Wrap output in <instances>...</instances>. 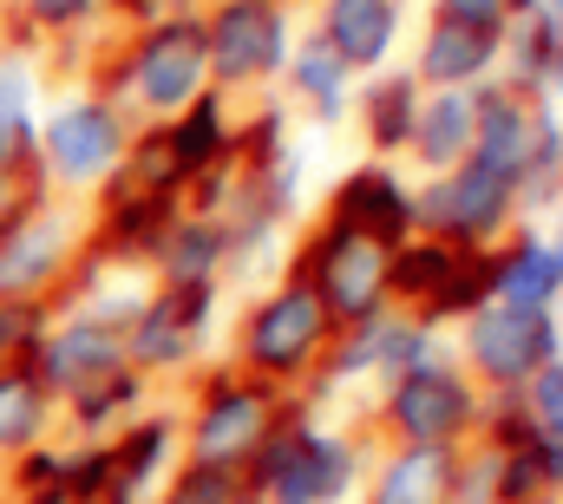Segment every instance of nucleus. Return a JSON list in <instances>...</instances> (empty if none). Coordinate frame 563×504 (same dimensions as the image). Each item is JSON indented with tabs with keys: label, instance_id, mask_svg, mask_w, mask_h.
Here are the masks:
<instances>
[{
	"label": "nucleus",
	"instance_id": "f257e3e1",
	"mask_svg": "<svg viewBox=\"0 0 563 504\" xmlns=\"http://www.w3.org/2000/svg\"><path fill=\"white\" fill-rule=\"evenodd\" d=\"M321 288H328V308L334 315H347V321L374 315V302L387 288V243H374V237H361V230L341 223L321 243Z\"/></svg>",
	"mask_w": 563,
	"mask_h": 504
},
{
	"label": "nucleus",
	"instance_id": "f03ea898",
	"mask_svg": "<svg viewBox=\"0 0 563 504\" xmlns=\"http://www.w3.org/2000/svg\"><path fill=\"white\" fill-rule=\"evenodd\" d=\"M263 485L282 504H321L347 485V452L334 439H308V432L276 439V452L263 459Z\"/></svg>",
	"mask_w": 563,
	"mask_h": 504
},
{
	"label": "nucleus",
	"instance_id": "7ed1b4c3",
	"mask_svg": "<svg viewBox=\"0 0 563 504\" xmlns=\"http://www.w3.org/2000/svg\"><path fill=\"white\" fill-rule=\"evenodd\" d=\"M551 348H558V335H551L544 308H498V315H485V321L472 328V354H478L498 380L538 374V368L551 361Z\"/></svg>",
	"mask_w": 563,
	"mask_h": 504
},
{
	"label": "nucleus",
	"instance_id": "20e7f679",
	"mask_svg": "<svg viewBox=\"0 0 563 504\" xmlns=\"http://www.w3.org/2000/svg\"><path fill=\"white\" fill-rule=\"evenodd\" d=\"M314 341H321V302H314L308 288L276 295V302L256 315V328H250V354H256L263 368H301V361L314 354Z\"/></svg>",
	"mask_w": 563,
	"mask_h": 504
},
{
	"label": "nucleus",
	"instance_id": "39448f33",
	"mask_svg": "<svg viewBox=\"0 0 563 504\" xmlns=\"http://www.w3.org/2000/svg\"><path fill=\"white\" fill-rule=\"evenodd\" d=\"M276 59H282L276 7H263V0H236V7L217 20V66H223L230 79H256V73H269Z\"/></svg>",
	"mask_w": 563,
	"mask_h": 504
},
{
	"label": "nucleus",
	"instance_id": "423d86ee",
	"mask_svg": "<svg viewBox=\"0 0 563 504\" xmlns=\"http://www.w3.org/2000/svg\"><path fill=\"white\" fill-rule=\"evenodd\" d=\"M394 419H400L420 446H439V439L459 432V419H465V386L452 374H439V368H413V374L400 380V393H394Z\"/></svg>",
	"mask_w": 563,
	"mask_h": 504
},
{
	"label": "nucleus",
	"instance_id": "0eeeda50",
	"mask_svg": "<svg viewBox=\"0 0 563 504\" xmlns=\"http://www.w3.org/2000/svg\"><path fill=\"white\" fill-rule=\"evenodd\" d=\"M197 73H203V33L197 26H164L139 59V86L151 106H177L197 92Z\"/></svg>",
	"mask_w": 563,
	"mask_h": 504
},
{
	"label": "nucleus",
	"instance_id": "6e6552de",
	"mask_svg": "<svg viewBox=\"0 0 563 504\" xmlns=\"http://www.w3.org/2000/svg\"><path fill=\"white\" fill-rule=\"evenodd\" d=\"M263 419H269L263 393H250V386H223V393L210 399L203 426H197V452H203V465L243 459V452H250V446L263 439Z\"/></svg>",
	"mask_w": 563,
	"mask_h": 504
},
{
	"label": "nucleus",
	"instance_id": "1a4fd4ad",
	"mask_svg": "<svg viewBox=\"0 0 563 504\" xmlns=\"http://www.w3.org/2000/svg\"><path fill=\"white\" fill-rule=\"evenodd\" d=\"M46 144H53V164H59L66 177H99V171L119 157V125H112V112H99V106H73V112L53 119Z\"/></svg>",
	"mask_w": 563,
	"mask_h": 504
},
{
	"label": "nucleus",
	"instance_id": "9d476101",
	"mask_svg": "<svg viewBox=\"0 0 563 504\" xmlns=\"http://www.w3.org/2000/svg\"><path fill=\"white\" fill-rule=\"evenodd\" d=\"M426 217L439 223V230H492L498 217H505V177H492L485 164H472V171H459L452 184H439L432 197H426Z\"/></svg>",
	"mask_w": 563,
	"mask_h": 504
},
{
	"label": "nucleus",
	"instance_id": "9b49d317",
	"mask_svg": "<svg viewBox=\"0 0 563 504\" xmlns=\"http://www.w3.org/2000/svg\"><path fill=\"white\" fill-rule=\"evenodd\" d=\"M531 144H538V131H531V119L511 106V99H492L485 106V119H478V164L492 171V177H518L525 164H531Z\"/></svg>",
	"mask_w": 563,
	"mask_h": 504
},
{
	"label": "nucleus",
	"instance_id": "f8f14e48",
	"mask_svg": "<svg viewBox=\"0 0 563 504\" xmlns=\"http://www.w3.org/2000/svg\"><path fill=\"white\" fill-rule=\"evenodd\" d=\"M341 223L361 230V237H374V243H387V237L407 230V197H400L380 171H361V177L341 190Z\"/></svg>",
	"mask_w": 563,
	"mask_h": 504
},
{
	"label": "nucleus",
	"instance_id": "ddd939ff",
	"mask_svg": "<svg viewBox=\"0 0 563 504\" xmlns=\"http://www.w3.org/2000/svg\"><path fill=\"white\" fill-rule=\"evenodd\" d=\"M445 492H452V459H445L439 446H413L407 459L387 465L374 504H439Z\"/></svg>",
	"mask_w": 563,
	"mask_h": 504
},
{
	"label": "nucleus",
	"instance_id": "4468645a",
	"mask_svg": "<svg viewBox=\"0 0 563 504\" xmlns=\"http://www.w3.org/2000/svg\"><path fill=\"white\" fill-rule=\"evenodd\" d=\"M197 315H203V288L190 282L184 295L157 302V308L139 321V354H144V361H177V354L190 348V328H197Z\"/></svg>",
	"mask_w": 563,
	"mask_h": 504
},
{
	"label": "nucleus",
	"instance_id": "2eb2a0df",
	"mask_svg": "<svg viewBox=\"0 0 563 504\" xmlns=\"http://www.w3.org/2000/svg\"><path fill=\"white\" fill-rule=\"evenodd\" d=\"M387 33H394L387 0H334V46H341V59H354V66L380 59Z\"/></svg>",
	"mask_w": 563,
	"mask_h": 504
},
{
	"label": "nucleus",
	"instance_id": "dca6fc26",
	"mask_svg": "<svg viewBox=\"0 0 563 504\" xmlns=\"http://www.w3.org/2000/svg\"><path fill=\"white\" fill-rule=\"evenodd\" d=\"M498 295H505V308H544L551 295H558V282H563V255H544L538 243L531 250H518L498 275Z\"/></svg>",
	"mask_w": 563,
	"mask_h": 504
},
{
	"label": "nucleus",
	"instance_id": "f3484780",
	"mask_svg": "<svg viewBox=\"0 0 563 504\" xmlns=\"http://www.w3.org/2000/svg\"><path fill=\"white\" fill-rule=\"evenodd\" d=\"M112 368H119V341L106 328H73L46 354V374L53 380H86V374H112Z\"/></svg>",
	"mask_w": 563,
	"mask_h": 504
},
{
	"label": "nucleus",
	"instance_id": "a211bd4d",
	"mask_svg": "<svg viewBox=\"0 0 563 504\" xmlns=\"http://www.w3.org/2000/svg\"><path fill=\"white\" fill-rule=\"evenodd\" d=\"M485 53H492V33L445 20V26L432 33V46H426V73H432V79H472V73L485 66Z\"/></svg>",
	"mask_w": 563,
	"mask_h": 504
},
{
	"label": "nucleus",
	"instance_id": "6ab92c4d",
	"mask_svg": "<svg viewBox=\"0 0 563 504\" xmlns=\"http://www.w3.org/2000/svg\"><path fill=\"white\" fill-rule=\"evenodd\" d=\"M465 138H472V106H465V99H439V106L426 112L420 144H426V157H432V164L459 157V151H465Z\"/></svg>",
	"mask_w": 563,
	"mask_h": 504
},
{
	"label": "nucleus",
	"instance_id": "aec40b11",
	"mask_svg": "<svg viewBox=\"0 0 563 504\" xmlns=\"http://www.w3.org/2000/svg\"><path fill=\"white\" fill-rule=\"evenodd\" d=\"M40 432V386L20 374L0 380V446H20Z\"/></svg>",
	"mask_w": 563,
	"mask_h": 504
},
{
	"label": "nucleus",
	"instance_id": "412c9836",
	"mask_svg": "<svg viewBox=\"0 0 563 504\" xmlns=\"http://www.w3.org/2000/svg\"><path fill=\"white\" fill-rule=\"evenodd\" d=\"M53 250H59V230H26L13 250L0 255V288H20V282H40L53 269Z\"/></svg>",
	"mask_w": 563,
	"mask_h": 504
},
{
	"label": "nucleus",
	"instance_id": "4be33fe9",
	"mask_svg": "<svg viewBox=\"0 0 563 504\" xmlns=\"http://www.w3.org/2000/svg\"><path fill=\"white\" fill-rule=\"evenodd\" d=\"M452 269H459V262H452V250H413V255H400L394 282H400L407 295H439Z\"/></svg>",
	"mask_w": 563,
	"mask_h": 504
},
{
	"label": "nucleus",
	"instance_id": "5701e85b",
	"mask_svg": "<svg viewBox=\"0 0 563 504\" xmlns=\"http://www.w3.org/2000/svg\"><path fill=\"white\" fill-rule=\"evenodd\" d=\"M210 144H217V106H197V112H190V125L170 138L177 171H184V164H203V157H210Z\"/></svg>",
	"mask_w": 563,
	"mask_h": 504
},
{
	"label": "nucleus",
	"instance_id": "b1692460",
	"mask_svg": "<svg viewBox=\"0 0 563 504\" xmlns=\"http://www.w3.org/2000/svg\"><path fill=\"white\" fill-rule=\"evenodd\" d=\"M20 106H26V86H20V73H0V151L26 144V119H20Z\"/></svg>",
	"mask_w": 563,
	"mask_h": 504
},
{
	"label": "nucleus",
	"instance_id": "393cba45",
	"mask_svg": "<svg viewBox=\"0 0 563 504\" xmlns=\"http://www.w3.org/2000/svg\"><path fill=\"white\" fill-rule=\"evenodd\" d=\"M170 504H230V472H223V465H197V472L177 485Z\"/></svg>",
	"mask_w": 563,
	"mask_h": 504
},
{
	"label": "nucleus",
	"instance_id": "a878e982",
	"mask_svg": "<svg viewBox=\"0 0 563 504\" xmlns=\"http://www.w3.org/2000/svg\"><path fill=\"white\" fill-rule=\"evenodd\" d=\"M157 446H164V432H157V426H144L139 439H132V452L119 459V485H125V492L139 485V479L151 472V465H157ZM125 492H119V498H125Z\"/></svg>",
	"mask_w": 563,
	"mask_h": 504
},
{
	"label": "nucleus",
	"instance_id": "bb28decb",
	"mask_svg": "<svg viewBox=\"0 0 563 504\" xmlns=\"http://www.w3.org/2000/svg\"><path fill=\"white\" fill-rule=\"evenodd\" d=\"M407 125H413V119H407V86L380 92V99H374V138L394 144V138H407Z\"/></svg>",
	"mask_w": 563,
	"mask_h": 504
},
{
	"label": "nucleus",
	"instance_id": "cd10ccee",
	"mask_svg": "<svg viewBox=\"0 0 563 504\" xmlns=\"http://www.w3.org/2000/svg\"><path fill=\"white\" fill-rule=\"evenodd\" d=\"M301 86H308L314 99H328V106H334V92H341V66L328 59V46H314V53L301 59Z\"/></svg>",
	"mask_w": 563,
	"mask_h": 504
},
{
	"label": "nucleus",
	"instance_id": "c85d7f7f",
	"mask_svg": "<svg viewBox=\"0 0 563 504\" xmlns=\"http://www.w3.org/2000/svg\"><path fill=\"white\" fill-rule=\"evenodd\" d=\"M445 20H452V26L498 33V0H445Z\"/></svg>",
	"mask_w": 563,
	"mask_h": 504
},
{
	"label": "nucleus",
	"instance_id": "c756f323",
	"mask_svg": "<svg viewBox=\"0 0 563 504\" xmlns=\"http://www.w3.org/2000/svg\"><path fill=\"white\" fill-rule=\"evenodd\" d=\"M20 210H26V190H20V171H13L7 151H0V237L20 223Z\"/></svg>",
	"mask_w": 563,
	"mask_h": 504
},
{
	"label": "nucleus",
	"instance_id": "7c9ffc66",
	"mask_svg": "<svg viewBox=\"0 0 563 504\" xmlns=\"http://www.w3.org/2000/svg\"><path fill=\"white\" fill-rule=\"evenodd\" d=\"M538 419L551 432H563V368H551V374L538 380Z\"/></svg>",
	"mask_w": 563,
	"mask_h": 504
},
{
	"label": "nucleus",
	"instance_id": "2f4dec72",
	"mask_svg": "<svg viewBox=\"0 0 563 504\" xmlns=\"http://www.w3.org/2000/svg\"><path fill=\"white\" fill-rule=\"evenodd\" d=\"M203 262H210V237H203V230H190V243H184V275H197Z\"/></svg>",
	"mask_w": 563,
	"mask_h": 504
},
{
	"label": "nucleus",
	"instance_id": "473e14b6",
	"mask_svg": "<svg viewBox=\"0 0 563 504\" xmlns=\"http://www.w3.org/2000/svg\"><path fill=\"white\" fill-rule=\"evenodd\" d=\"M92 0H40V20H73V13H86Z\"/></svg>",
	"mask_w": 563,
	"mask_h": 504
}]
</instances>
